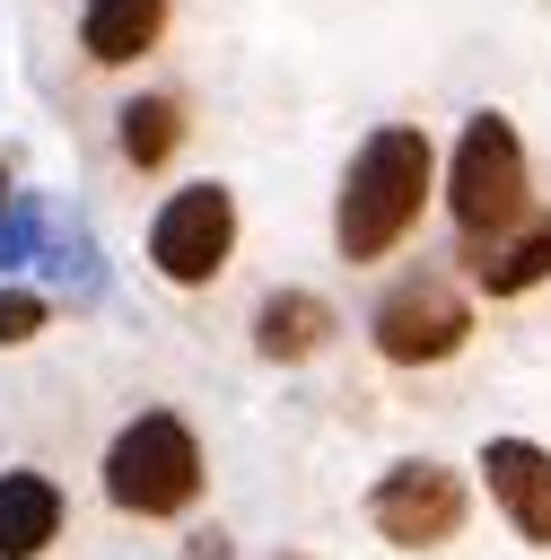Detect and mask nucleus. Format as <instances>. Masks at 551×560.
I'll return each mask as SVG.
<instances>
[{
    "mask_svg": "<svg viewBox=\"0 0 551 560\" xmlns=\"http://www.w3.org/2000/svg\"><path fill=\"white\" fill-rule=\"evenodd\" d=\"M105 499L122 516H184L201 499V438L175 411H140L105 446Z\"/></svg>",
    "mask_w": 551,
    "mask_h": 560,
    "instance_id": "obj_2",
    "label": "nucleus"
},
{
    "mask_svg": "<svg viewBox=\"0 0 551 560\" xmlns=\"http://www.w3.org/2000/svg\"><path fill=\"white\" fill-rule=\"evenodd\" d=\"M44 236H52V201H44V192H9V201H0V271L35 262Z\"/></svg>",
    "mask_w": 551,
    "mask_h": 560,
    "instance_id": "obj_13",
    "label": "nucleus"
},
{
    "mask_svg": "<svg viewBox=\"0 0 551 560\" xmlns=\"http://www.w3.org/2000/svg\"><path fill=\"white\" fill-rule=\"evenodd\" d=\"M44 315H52V306H44L35 289H17V280H0V350H17V341H35V332H44Z\"/></svg>",
    "mask_w": 551,
    "mask_h": 560,
    "instance_id": "obj_14",
    "label": "nucleus"
},
{
    "mask_svg": "<svg viewBox=\"0 0 551 560\" xmlns=\"http://www.w3.org/2000/svg\"><path fill=\"white\" fill-rule=\"evenodd\" d=\"M332 341V306L315 298V289H271L262 306H254V350L271 359V368H297V359H315Z\"/></svg>",
    "mask_w": 551,
    "mask_h": 560,
    "instance_id": "obj_9",
    "label": "nucleus"
},
{
    "mask_svg": "<svg viewBox=\"0 0 551 560\" xmlns=\"http://www.w3.org/2000/svg\"><path fill=\"white\" fill-rule=\"evenodd\" d=\"M114 122H122L114 140H122L131 166H166V158L184 149V105H175V96H131Z\"/></svg>",
    "mask_w": 551,
    "mask_h": 560,
    "instance_id": "obj_12",
    "label": "nucleus"
},
{
    "mask_svg": "<svg viewBox=\"0 0 551 560\" xmlns=\"http://www.w3.org/2000/svg\"><path fill=\"white\" fill-rule=\"evenodd\" d=\"M367 332H376V350H385L394 368H437V359H455V350H464L472 306H464V289H455V280L411 271V280H394V289L376 298Z\"/></svg>",
    "mask_w": 551,
    "mask_h": 560,
    "instance_id": "obj_5",
    "label": "nucleus"
},
{
    "mask_svg": "<svg viewBox=\"0 0 551 560\" xmlns=\"http://www.w3.org/2000/svg\"><path fill=\"white\" fill-rule=\"evenodd\" d=\"M0 201H9V166H0Z\"/></svg>",
    "mask_w": 551,
    "mask_h": 560,
    "instance_id": "obj_16",
    "label": "nucleus"
},
{
    "mask_svg": "<svg viewBox=\"0 0 551 560\" xmlns=\"http://www.w3.org/2000/svg\"><path fill=\"white\" fill-rule=\"evenodd\" d=\"M280 560H306V551H280Z\"/></svg>",
    "mask_w": 551,
    "mask_h": 560,
    "instance_id": "obj_17",
    "label": "nucleus"
},
{
    "mask_svg": "<svg viewBox=\"0 0 551 560\" xmlns=\"http://www.w3.org/2000/svg\"><path fill=\"white\" fill-rule=\"evenodd\" d=\"M429 175H437L429 131H411V122L367 131L359 158H350V175H341V201H332V245H341L350 262H385V254L420 228Z\"/></svg>",
    "mask_w": 551,
    "mask_h": 560,
    "instance_id": "obj_1",
    "label": "nucleus"
},
{
    "mask_svg": "<svg viewBox=\"0 0 551 560\" xmlns=\"http://www.w3.org/2000/svg\"><path fill=\"white\" fill-rule=\"evenodd\" d=\"M61 534V481L52 472H0V560H35Z\"/></svg>",
    "mask_w": 551,
    "mask_h": 560,
    "instance_id": "obj_10",
    "label": "nucleus"
},
{
    "mask_svg": "<svg viewBox=\"0 0 551 560\" xmlns=\"http://www.w3.org/2000/svg\"><path fill=\"white\" fill-rule=\"evenodd\" d=\"M464 262L490 298H516V289L551 280V219H507L499 236H464Z\"/></svg>",
    "mask_w": 551,
    "mask_h": 560,
    "instance_id": "obj_8",
    "label": "nucleus"
},
{
    "mask_svg": "<svg viewBox=\"0 0 551 560\" xmlns=\"http://www.w3.org/2000/svg\"><path fill=\"white\" fill-rule=\"evenodd\" d=\"M184 560H227V542H219V534H192V542H184Z\"/></svg>",
    "mask_w": 551,
    "mask_h": 560,
    "instance_id": "obj_15",
    "label": "nucleus"
},
{
    "mask_svg": "<svg viewBox=\"0 0 551 560\" xmlns=\"http://www.w3.org/2000/svg\"><path fill=\"white\" fill-rule=\"evenodd\" d=\"M157 35H166V0H87L79 9V52L105 61V70L140 61Z\"/></svg>",
    "mask_w": 551,
    "mask_h": 560,
    "instance_id": "obj_11",
    "label": "nucleus"
},
{
    "mask_svg": "<svg viewBox=\"0 0 551 560\" xmlns=\"http://www.w3.org/2000/svg\"><path fill=\"white\" fill-rule=\"evenodd\" d=\"M446 210L455 236H499L507 219H525V140L507 114H472L446 166Z\"/></svg>",
    "mask_w": 551,
    "mask_h": 560,
    "instance_id": "obj_3",
    "label": "nucleus"
},
{
    "mask_svg": "<svg viewBox=\"0 0 551 560\" xmlns=\"http://www.w3.org/2000/svg\"><path fill=\"white\" fill-rule=\"evenodd\" d=\"M227 254H236V192H227V184H184V192H166V210L149 219V262H157V280L210 289V280L227 271Z\"/></svg>",
    "mask_w": 551,
    "mask_h": 560,
    "instance_id": "obj_4",
    "label": "nucleus"
},
{
    "mask_svg": "<svg viewBox=\"0 0 551 560\" xmlns=\"http://www.w3.org/2000/svg\"><path fill=\"white\" fill-rule=\"evenodd\" d=\"M481 481H490V499L507 508V525H516L534 551H551V446H534V438H490V446H481Z\"/></svg>",
    "mask_w": 551,
    "mask_h": 560,
    "instance_id": "obj_7",
    "label": "nucleus"
},
{
    "mask_svg": "<svg viewBox=\"0 0 551 560\" xmlns=\"http://www.w3.org/2000/svg\"><path fill=\"white\" fill-rule=\"evenodd\" d=\"M367 525L385 542H402V551H429V542H446L464 525V481L446 464H394L367 490Z\"/></svg>",
    "mask_w": 551,
    "mask_h": 560,
    "instance_id": "obj_6",
    "label": "nucleus"
}]
</instances>
